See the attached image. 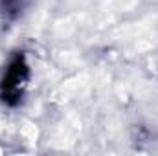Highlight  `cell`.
Instances as JSON below:
<instances>
[{
  "label": "cell",
  "instance_id": "cell-1",
  "mask_svg": "<svg viewBox=\"0 0 158 156\" xmlns=\"http://www.w3.org/2000/svg\"><path fill=\"white\" fill-rule=\"evenodd\" d=\"M28 79H30V66L26 63V57L22 51H17L11 57L4 76L0 79V99H2V103L7 107H17L24 97Z\"/></svg>",
  "mask_w": 158,
  "mask_h": 156
},
{
  "label": "cell",
  "instance_id": "cell-2",
  "mask_svg": "<svg viewBox=\"0 0 158 156\" xmlns=\"http://www.w3.org/2000/svg\"><path fill=\"white\" fill-rule=\"evenodd\" d=\"M30 0H0V7L9 18H17L28 6Z\"/></svg>",
  "mask_w": 158,
  "mask_h": 156
}]
</instances>
